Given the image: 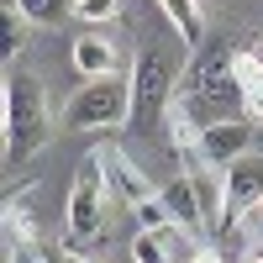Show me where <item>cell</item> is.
<instances>
[{"label": "cell", "instance_id": "cell-1", "mask_svg": "<svg viewBox=\"0 0 263 263\" xmlns=\"http://www.w3.org/2000/svg\"><path fill=\"white\" fill-rule=\"evenodd\" d=\"M232 42H211V48L190 63V79L179 90V111L190 116V126H211V121H227V116H248V100H242V84L232 74Z\"/></svg>", "mask_w": 263, "mask_h": 263}, {"label": "cell", "instance_id": "cell-2", "mask_svg": "<svg viewBox=\"0 0 263 263\" xmlns=\"http://www.w3.org/2000/svg\"><path fill=\"white\" fill-rule=\"evenodd\" d=\"M179 84V53L168 42H142L137 63H132V116L126 132L137 137H163L168 132V100Z\"/></svg>", "mask_w": 263, "mask_h": 263}, {"label": "cell", "instance_id": "cell-3", "mask_svg": "<svg viewBox=\"0 0 263 263\" xmlns=\"http://www.w3.org/2000/svg\"><path fill=\"white\" fill-rule=\"evenodd\" d=\"M53 137V116L42 100V84L27 69H6V168L32 163Z\"/></svg>", "mask_w": 263, "mask_h": 263}, {"label": "cell", "instance_id": "cell-4", "mask_svg": "<svg viewBox=\"0 0 263 263\" xmlns=\"http://www.w3.org/2000/svg\"><path fill=\"white\" fill-rule=\"evenodd\" d=\"M116 195L111 184H105V163H100V147L84 153V163L74 174V190H69V205H63V227H69V242L84 248L95 242V237L105 232V205H111Z\"/></svg>", "mask_w": 263, "mask_h": 263}, {"label": "cell", "instance_id": "cell-5", "mask_svg": "<svg viewBox=\"0 0 263 263\" xmlns=\"http://www.w3.org/2000/svg\"><path fill=\"white\" fill-rule=\"evenodd\" d=\"M132 116V79L116 74H100V79H84L79 95L63 105V126L84 132V126H126Z\"/></svg>", "mask_w": 263, "mask_h": 263}, {"label": "cell", "instance_id": "cell-6", "mask_svg": "<svg viewBox=\"0 0 263 263\" xmlns=\"http://www.w3.org/2000/svg\"><path fill=\"white\" fill-rule=\"evenodd\" d=\"M258 200H263V153H242L221 168V221H216V232H232L237 221H248Z\"/></svg>", "mask_w": 263, "mask_h": 263}, {"label": "cell", "instance_id": "cell-7", "mask_svg": "<svg viewBox=\"0 0 263 263\" xmlns=\"http://www.w3.org/2000/svg\"><path fill=\"white\" fill-rule=\"evenodd\" d=\"M253 137H258L253 116H227V121L195 126V168H227L232 158L253 153Z\"/></svg>", "mask_w": 263, "mask_h": 263}, {"label": "cell", "instance_id": "cell-8", "mask_svg": "<svg viewBox=\"0 0 263 263\" xmlns=\"http://www.w3.org/2000/svg\"><path fill=\"white\" fill-rule=\"evenodd\" d=\"M100 163H105V184H111V195H116V205H126V211H137L142 200H153V195H158V190L147 184V174H142L137 163H132V158H126V153H121L116 142H105V147H100Z\"/></svg>", "mask_w": 263, "mask_h": 263}, {"label": "cell", "instance_id": "cell-9", "mask_svg": "<svg viewBox=\"0 0 263 263\" xmlns=\"http://www.w3.org/2000/svg\"><path fill=\"white\" fill-rule=\"evenodd\" d=\"M158 200H163V211H168V221L179 227V232H205L211 221H205V205H200V190H195V174H179V179H168L163 190H158Z\"/></svg>", "mask_w": 263, "mask_h": 263}, {"label": "cell", "instance_id": "cell-10", "mask_svg": "<svg viewBox=\"0 0 263 263\" xmlns=\"http://www.w3.org/2000/svg\"><path fill=\"white\" fill-rule=\"evenodd\" d=\"M69 63H74V74L79 79H100V74H111V63H116V48L105 37H79L74 48H69Z\"/></svg>", "mask_w": 263, "mask_h": 263}, {"label": "cell", "instance_id": "cell-11", "mask_svg": "<svg viewBox=\"0 0 263 263\" xmlns=\"http://www.w3.org/2000/svg\"><path fill=\"white\" fill-rule=\"evenodd\" d=\"M232 74H237V84H242L248 116H253V121H263V58H258V53H248V48H237V53H232Z\"/></svg>", "mask_w": 263, "mask_h": 263}, {"label": "cell", "instance_id": "cell-12", "mask_svg": "<svg viewBox=\"0 0 263 263\" xmlns=\"http://www.w3.org/2000/svg\"><path fill=\"white\" fill-rule=\"evenodd\" d=\"M158 6H163V16L174 21V32H179L190 48H195V42H205V16H200L195 0H158Z\"/></svg>", "mask_w": 263, "mask_h": 263}, {"label": "cell", "instance_id": "cell-13", "mask_svg": "<svg viewBox=\"0 0 263 263\" xmlns=\"http://www.w3.org/2000/svg\"><path fill=\"white\" fill-rule=\"evenodd\" d=\"M132 263H174V253H168V237L142 227L137 237H132Z\"/></svg>", "mask_w": 263, "mask_h": 263}, {"label": "cell", "instance_id": "cell-14", "mask_svg": "<svg viewBox=\"0 0 263 263\" xmlns=\"http://www.w3.org/2000/svg\"><path fill=\"white\" fill-rule=\"evenodd\" d=\"M21 11H27L37 27H58L63 16H74V0H16Z\"/></svg>", "mask_w": 263, "mask_h": 263}, {"label": "cell", "instance_id": "cell-15", "mask_svg": "<svg viewBox=\"0 0 263 263\" xmlns=\"http://www.w3.org/2000/svg\"><path fill=\"white\" fill-rule=\"evenodd\" d=\"M27 11L16 6V0H6V58H16L21 48H27Z\"/></svg>", "mask_w": 263, "mask_h": 263}, {"label": "cell", "instance_id": "cell-16", "mask_svg": "<svg viewBox=\"0 0 263 263\" xmlns=\"http://www.w3.org/2000/svg\"><path fill=\"white\" fill-rule=\"evenodd\" d=\"M121 11V0H74V16L79 21H111Z\"/></svg>", "mask_w": 263, "mask_h": 263}, {"label": "cell", "instance_id": "cell-17", "mask_svg": "<svg viewBox=\"0 0 263 263\" xmlns=\"http://www.w3.org/2000/svg\"><path fill=\"white\" fill-rule=\"evenodd\" d=\"M132 216H137V221H142L147 232H163V227H174V221H168V211H163V200H158V195H153V200H142V205L132 211Z\"/></svg>", "mask_w": 263, "mask_h": 263}, {"label": "cell", "instance_id": "cell-18", "mask_svg": "<svg viewBox=\"0 0 263 263\" xmlns=\"http://www.w3.org/2000/svg\"><path fill=\"white\" fill-rule=\"evenodd\" d=\"M248 227H253V237H258V242H263V200L253 205V216H248Z\"/></svg>", "mask_w": 263, "mask_h": 263}, {"label": "cell", "instance_id": "cell-19", "mask_svg": "<svg viewBox=\"0 0 263 263\" xmlns=\"http://www.w3.org/2000/svg\"><path fill=\"white\" fill-rule=\"evenodd\" d=\"M184 263H221V258H216V253H211V248H195V253H190V258H184Z\"/></svg>", "mask_w": 263, "mask_h": 263}, {"label": "cell", "instance_id": "cell-20", "mask_svg": "<svg viewBox=\"0 0 263 263\" xmlns=\"http://www.w3.org/2000/svg\"><path fill=\"white\" fill-rule=\"evenodd\" d=\"M58 263H90V258H79V253H63V258H58Z\"/></svg>", "mask_w": 263, "mask_h": 263}, {"label": "cell", "instance_id": "cell-21", "mask_svg": "<svg viewBox=\"0 0 263 263\" xmlns=\"http://www.w3.org/2000/svg\"><path fill=\"white\" fill-rule=\"evenodd\" d=\"M253 263H263V253H258V258H253Z\"/></svg>", "mask_w": 263, "mask_h": 263}]
</instances>
